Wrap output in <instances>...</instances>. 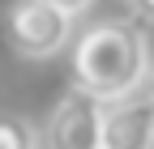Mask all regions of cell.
Returning a JSON list of instances; mask_svg holds the SVG:
<instances>
[{
	"mask_svg": "<svg viewBox=\"0 0 154 149\" xmlns=\"http://www.w3.org/2000/svg\"><path fill=\"white\" fill-rule=\"evenodd\" d=\"M0 149H38V136L22 115H9L0 119Z\"/></svg>",
	"mask_w": 154,
	"mask_h": 149,
	"instance_id": "5",
	"label": "cell"
},
{
	"mask_svg": "<svg viewBox=\"0 0 154 149\" xmlns=\"http://www.w3.org/2000/svg\"><path fill=\"white\" fill-rule=\"evenodd\" d=\"M73 77L103 102H120L141 94L150 77V47L133 22H99L90 26L73 51Z\"/></svg>",
	"mask_w": 154,
	"mask_h": 149,
	"instance_id": "1",
	"label": "cell"
},
{
	"mask_svg": "<svg viewBox=\"0 0 154 149\" xmlns=\"http://www.w3.org/2000/svg\"><path fill=\"white\" fill-rule=\"evenodd\" d=\"M141 94H146V98L154 102V68H150V77H146V85H141Z\"/></svg>",
	"mask_w": 154,
	"mask_h": 149,
	"instance_id": "8",
	"label": "cell"
},
{
	"mask_svg": "<svg viewBox=\"0 0 154 149\" xmlns=\"http://www.w3.org/2000/svg\"><path fill=\"white\" fill-rule=\"evenodd\" d=\"M9 43L13 51L30 55V60H43V55H56L69 34H73V17L64 9H56L51 0H17L5 17Z\"/></svg>",
	"mask_w": 154,
	"mask_h": 149,
	"instance_id": "2",
	"label": "cell"
},
{
	"mask_svg": "<svg viewBox=\"0 0 154 149\" xmlns=\"http://www.w3.org/2000/svg\"><path fill=\"white\" fill-rule=\"evenodd\" d=\"M51 4H56V9H64L69 17H77V13H86V9L94 4V0H51Z\"/></svg>",
	"mask_w": 154,
	"mask_h": 149,
	"instance_id": "6",
	"label": "cell"
},
{
	"mask_svg": "<svg viewBox=\"0 0 154 149\" xmlns=\"http://www.w3.org/2000/svg\"><path fill=\"white\" fill-rule=\"evenodd\" d=\"M103 119H107V102L73 85L47 119L43 149H103Z\"/></svg>",
	"mask_w": 154,
	"mask_h": 149,
	"instance_id": "3",
	"label": "cell"
},
{
	"mask_svg": "<svg viewBox=\"0 0 154 149\" xmlns=\"http://www.w3.org/2000/svg\"><path fill=\"white\" fill-rule=\"evenodd\" d=\"M124 4L137 13V17H154V0H124Z\"/></svg>",
	"mask_w": 154,
	"mask_h": 149,
	"instance_id": "7",
	"label": "cell"
},
{
	"mask_svg": "<svg viewBox=\"0 0 154 149\" xmlns=\"http://www.w3.org/2000/svg\"><path fill=\"white\" fill-rule=\"evenodd\" d=\"M103 149H154V102L146 94L107 102Z\"/></svg>",
	"mask_w": 154,
	"mask_h": 149,
	"instance_id": "4",
	"label": "cell"
}]
</instances>
